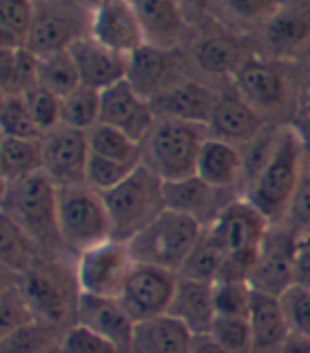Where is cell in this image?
<instances>
[{
    "label": "cell",
    "instance_id": "obj_40",
    "mask_svg": "<svg viewBox=\"0 0 310 353\" xmlns=\"http://www.w3.org/2000/svg\"><path fill=\"white\" fill-rule=\"evenodd\" d=\"M213 300L217 317H249L253 290L247 281L221 279L213 283Z\"/></svg>",
    "mask_w": 310,
    "mask_h": 353
},
{
    "label": "cell",
    "instance_id": "obj_52",
    "mask_svg": "<svg viewBox=\"0 0 310 353\" xmlns=\"http://www.w3.org/2000/svg\"><path fill=\"white\" fill-rule=\"evenodd\" d=\"M304 234H310V230H306V232H304Z\"/></svg>",
    "mask_w": 310,
    "mask_h": 353
},
{
    "label": "cell",
    "instance_id": "obj_10",
    "mask_svg": "<svg viewBox=\"0 0 310 353\" xmlns=\"http://www.w3.org/2000/svg\"><path fill=\"white\" fill-rule=\"evenodd\" d=\"M176 288V272L147 264H134L125 276L117 300L136 323H143L155 317L168 315Z\"/></svg>",
    "mask_w": 310,
    "mask_h": 353
},
{
    "label": "cell",
    "instance_id": "obj_15",
    "mask_svg": "<svg viewBox=\"0 0 310 353\" xmlns=\"http://www.w3.org/2000/svg\"><path fill=\"white\" fill-rule=\"evenodd\" d=\"M127 81L149 103L183 83L180 62L172 49L145 45L127 60Z\"/></svg>",
    "mask_w": 310,
    "mask_h": 353
},
{
    "label": "cell",
    "instance_id": "obj_13",
    "mask_svg": "<svg viewBox=\"0 0 310 353\" xmlns=\"http://www.w3.org/2000/svg\"><path fill=\"white\" fill-rule=\"evenodd\" d=\"M155 115L153 105L143 98L127 79L100 92V123L121 130L130 139L143 143L153 128Z\"/></svg>",
    "mask_w": 310,
    "mask_h": 353
},
{
    "label": "cell",
    "instance_id": "obj_21",
    "mask_svg": "<svg viewBox=\"0 0 310 353\" xmlns=\"http://www.w3.org/2000/svg\"><path fill=\"white\" fill-rule=\"evenodd\" d=\"M236 92L257 109H276L287 100V79L274 64L264 60H249L234 77Z\"/></svg>",
    "mask_w": 310,
    "mask_h": 353
},
{
    "label": "cell",
    "instance_id": "obj_30",
    "mask_svg": "<svg viewBox=\"0 0 310 353\" xmlns=\"http://www.w3.org/2000/svg\"><path fill=\"white\" fill-rule=\"evenodd\" d=\"M0 262L19 276L39 262L37 241L7 215L0 217Z\"/></svg>",
    "mask_w": 310,
    "mask_h": 353
},
{
    "label": "cell",
    "instance_id": "obj_41",
    "mask_svg": "<svg viewBox=\"0 0 310 353\" xmlns=\"http://www.w3.org/2000/svg\"><path fill=\"white\" fill-rule=\"evenodd\" d=\"M32 323H39L28 300H25L19 283L17 285H7L0 294V336L5 334H11L19 327H25V325H32Z\"/></svg>",
    "mask_w": 310,
    "mask_h": 353
},
{
    "label": "cell",
    "instance_id": "obj_1",
    "mask_svg": "<svg viewBox=\"0 0 310 353\" xmlns=\"http://www.w3.org/2000/svg\"><path fill=\"white\" fill-rule=\"evenodd\" d=\"M302 139L293 128L278 132L268 147V154L255 174L249 192V203L262 211L264 217L276 225L289 217L293 198L302 185Z\"/></svg>",
    "mask_w": 310,
    "mask_h": 353
},
{
    "label": "cell",
    "instance_id": "obj_27",
    "mask_svg": "<svg viewBox=\"0 0 310 353\" xmlns=\"http://www.w3.org/2000/svg\"><path fill=\"white\" fill-rule=\"evenodd\" d=\"M198 66L211 74H238V70L253 60L249 47L234 37H209L198 43L194 54Z\"/></svg>",
    "mask_w": 310,
    "mask_h": 353
},
{
    "label": "cell",
    "instance_id": "obj_6",
    "mask_svg": "<svg viewBox=\"0 0 310 353\" xmlns=\"http://www.w3.org/2000/svg\"><path fill=\"white\" fill-rule=\"evenodd\" d=\"M60 188L47 172L3 185V215L11 217L37 243H62L58 232Z\"/></svg>",
    "mask_w": 310,
    "mask_h": 353
},
{
    "label": "cell",
    "instance_id": "obj_29",
    "mask_svg": "<svg viewBox=\"0 0 310 353\" xmlns=\"http://www.w3.org/2000/svg\"><path fill=\"white\" fill-rule=\"evenodd\" d=\"M43 141V139H41ZM7 139L0 141V176L3 185L17 183L43 170V143Z\"/></svg>",
    "mask_w": 310,
    "mask_h": 353
},
{
    "label": "cell",
    "instance_id": "obj_5",
    "mask_svg": "<svg viewBox=\"0 0 310 353\" xmlns=\"http://www.w3.org/2000/svg\"><path fill=\"white\" fill-rule=\"evenodd\" d=\"M270 221L262 211H257L249 200L227 205L209 228L225 251V266L221 279L247 281V276L257 260V254L270 232ZM219 279V281H221Z\"/></svg>",
    "mask_w": 310,
    "mask_h": 353
},
{
    "label": "cell",
    "instance_id": "obj_44",
    "mask_svg": "<svg viewBox=\"0 0 310 353\" xmlns=\"http://www.w3.org/2000/svg\"><path fill=\"white\" fill-rule=\"evenodd\" d=\"M51 327L32 323L0 336V353H47L51 343Z\"/></svg>",
    "mask_w": 310,
    "mask_h": 353
},
{
    "label": "cell",
    "instance_id": "obj_43",
    "mask_svg": "<svg viewBox=\"0 0 310 353\" xmlns=\"http://www.w3.org/2000/svg\"><path fill=\"white\" fill-rule=\"evenodd\" d=\"M25 100H28V109H30L32 119L43 137L60 128L62 125V98H58L56 94H51L43 88H37L30 94H25Z\"/></svg>",
    "mask_w": 310,
    "mask_h": 353
},
{
    "label": "cell",
    "instance_id": "obj_18",
    "mask_svg": "<svg viewBox=\"0 0 310 353\" xmlns=\"http://www.w3.org/2000/svg\"><path fill=\"white\" fill-rule=\"evenodd\" d=\"M83 37V21L72 11H58L54 7L51 11H39L37 7L34 23L23 47L37 58H47L68 52L72 43Z\"/></svg>",
    "mask_w": 310,
    "mask_h": 353
},
{
    "label": "cell",
    "instance_id": "obj_51",
    "mask_svg": "<svg viewBox=\"0 0 310 353\" xmlns=\"http://www.w3.org/2000/svg\"><path fill=\"white\" fill-rule=\"evenodd\" d=\"M189 353H225V351L209 334H200V336H194Z\"/></svg>",
    "mask_w": 310,
    "mask_h": 353
},
{
    "label": "cell",
    "instance_id": "obj_49",
    "mask_svg": "<svg viewBox=\"0 0 310 353\" xmlns=\"http://www.w3.org/2000/svg\"><path fill=\"white\" fill-rule=\"evenodd\" d=\"M289 217H293L300 225H304V232H306V228H310V183L300 185V190L293 198Z\"/></svg>",
    "mask_w": 310,
    "mask_h": 353
},
{
    "label": "cell",
    "instance_id": "obj_3",
    "mask_svg": "<svg viewBox=\"0 0 310 353\" xmlns=\"http://www.w3.org/2000/svg\"><path fill=\"white\" fill-rule=\"evenodd\" d=\"M113 223V239L127 243L166 211L164 181L145 162L111 192L102 194Z\"/></svg>",
    "mask_w": 310,
    "mask_h": 353
},
{
    "label": "cell",
    "instance_id": "obj_14",
    "mask_svg": "<svg viewBox=\"0 0 310 353\" xmlns=\"http://www.w3.org/2000/svg\"><path fill=\"white\" fill-rule=\"evenodd\" d=\"M90 37L127 58L147 45L134 3L123 0H111L94 7L90 15Z\"/></svg>",
    "mask_w": 310,
    "mask_h": 353
},
{
    "label": "cell",
    "instance_id": "obj_2",
    "mask_svg": "<svg viewBox=\"0 0 310 353\" xmlns=\"http://www.w3.org/2000/svg\"><path fill=\"white\" fill-rule=\"evenodd\" d=\"M204 234L202 221L166 209L143 232L127 241L136 264H147L180 274Z\"/></svg>",
    "mask_w": 310,
    "mask_h": 353
},
{
    "label": "cell",
    "instance_id": "obj_34",
    "mask_svg": "<svg viewBox=\"0 0 310 353\" xmlns=\"http://www.w3.org/2000/svg\"><path fill=\"white\" fill-rule=\"evenodd\" d=\"M37 5L30 0H3L0 3V47L21 49L34 23Z\"/></svg>",
    "mask_w": 310,
    "mask_h": 353
},
{
    "label": "cell",
    "instance_id": "obj_25",
    "mask_svg": "<svg viewBox=\"0 0 310 353\" xmlns=\"http://www.w3.org/2000/svg\"><path fill=\"white\" fill-rule=\"evenodd\" d=\"M194 334L170 315L136 323L132 353H189Z\"/></svg>",
    "mask_w": 310,
    "mask_h": 353
},
{
    "label": "cell",
    "instance_id": "obj_26",
    "mask_svg": "<svg viewBox=\"0 0 310 353\" xmlns=\"http://www.w3.org/2000/svg\"><path fill=\"white\" fill-rule=\"evenodd\" d=\"M242 170V158L234 145L209 137L200 149L196 176L213 190L229 188Z\"/></svg>",
    "mask_w": 310,
    "mask_h": 353
},
{
    "label": "cell",
    "instance_id": "obj_23",
    "mask_svg": "<svg viewBox=\"0 0 310 353\" xmlns=\"http://www.w3.org/2000/svg\"><path fill=\"white\" fill-rule=\"evenodd\" d=\"M249 323L253 332V353H278L291 334L280 298L253 292Z\"/></svg>",
    "mask_w": 310,
    "mask_h": 353
},
{
    "label": "cell",
    "instance_id": "obj_16",
    "mask_svg": "<svg viewBox=\"0 0 310 353\" xmlns=\"http://www.w3.org/2000/svg\"><path fill=\"white\" fill-rule=\"evenodd\" d=\"M76 323H81L96 334L111 341L121 353H132L136 321L125 313L117 298H100L81 294Z\"/></svg>",
    "mask_w": 310,
    "mask_h": 353
},
{
    "label": "cell",
    "instance_id": "obj_48",
    "mask_svg": "<svg viewBox=\"0 0 310 353\" xmlns=\"http://www.w3.org/2000/svg\"><path fill=\"white\" fill-rule=\"evenodd\" d=\"M291 288L310 290V234H300L296 260H293Z\"/></svg>",
    "mask_w": 310,
    "mask_h": 353
},
{
    "label": "cell",
    "instance_id": "obj_22",
    "mask_svg": "<svg viewBox=\"0 0 310 353\" xmlns=\"http://www.w3.org/2000/svg\"><path fill=\"white\" fill-rule=\"evenodd\" d=\"M168 315L183 323L194 336L209 334L213 321L217 319L213 283L178 276V288Z\"/></svg>",
    "mask_w": 310,
    "mask_h": 353
},
{
    "label": "cell",
    "instance_id": "obj_36",
    "mask_svg": "<svg viewBox=\"0 0 310 353\" xmlns=\"http://www.w3.org/2000/svg\"><path fill=\"white\" fill-rule=\"evenodd\" d=\"M81 85L83 83H81V77H79V70H76V66H74L68 52L41 58L39 88L56 94L58 98H66L68 94H72L74 90H79Z\"/></svg>",
    "mask_w": 310,
    "mask_h": 353
},
{
    "label": "cell",
    "instance_id": "obj_33",
    "mask_svg": "<svg viewBox=\"0 0 310 353\" xmlns=\"http://www.w3.org/2000/svg\"><path fill=\"white\" fill-rule=\"evenodd\" d=\"M225 251L217 236L213 234L211 228H204V234L194 249V254L189 256L187 264L183 266L178 276H185V279H196L204 283H217L221 279V272L225 266Z\"/></svg>",
    "mask_w": 310,
    "mask_h": 353
},
{
    "label": "cell",
    "instance_id": "obj_50",
    "mask_svg": "<svg viewBox=\"0 0 310 353\" xmlns=\"http://www.w3.org/2000/svg\"><path fill=\"white\" fill-rule=\"evenodd\" d=\"M278 353H310V339L291 332L287 336V341L282 343V347H280Z\"/></svg>",
    "mask_w": 310,
    "mask_h": 353
},
{
    "label": "cell",
    "instance_id": "obj_8",
    "mask_svg": "<svg viewBox=\"0 0 310 353\" xmlns=\"http://www.w3.org/2000/svg\"><path fill=\"white\" fill-rule=\"evenodd\" d=\"M19 288L39 323L56 327L68 321V317H76L81 292L54 264L37 262L19 276Z\"/></svg>",
    "mask_w": 310,
    "mask_h": 353
},
{
    "label": "cell",
    "instance_id": "obj_11",
    "mask_svg": "<svg viewBox=\"0 0 310 353\" xmlns=\"http://www.w3.org/2000/svg\"><path fill=\"white\" fill-rule=\"evenodd\" d=\"M298 241L300 236L291 234L289 230L270 228L247 276V283L253 292L280 298L291 288Z\"/></svg>",
    "mask_w": 310,
    "mask_h": 353
},
{
    "label": "cell",
    "instance_id": "obj_39",
    "mask_svg": "<svg viewBox=\"0 0 310 353\" xmlns=\"http://www.w3.org/2000/svg\"><path fill=\"white\" fill-rule=\"evenodd\" d=\"M209 336L225 353H253V332L249 317H217Z\"/></svg>",
    "mask_w": 310,
    "mask_h": 353
},
{
    "label": "cell",
    "instance_id": "obj_45",
    "mask_svg": "<svg viewBox=\"0 0 310 353\" xmlns=\"http://www.w3.org/2000/svg\"><path fill=\"white\" fill-rule=\"evenodd\" d=\"M62 353H121L111 341L96 334L90 327L74 323L62 336Z\"/></svg>",
    "mask_w": 310,
    "mask_h": 353
},
{
    "label": "cell",
    "instance_id": "obj_17",
    "mask_svg": "<svg viewBox=\"0 0 310 353\" xmlns=\"http://www.w3.org/2000/svg\"><path fill=\"white\" fill-rule=\"evenodd\" d=\"M68 54L76 70H79L81 83L98 92L107 90L127 77V60L130 58L113 52V49L98 43L90 34L72 43Z\"/></svg>",
    "mask_w": 310,
    "mask_h": 353
},
{
    "label": "cell",
    "instance_id": "obj_24",
    "mask_svg": "<svg viewBox=\"0 0 310 353\" xmlns=\"http://www.w3.org/2000/svg\"><path fill=\"white\" fill-rule=\"evenodd\" d=\"M134 9L147 45L172 49L187 30L183 11L172 0H138L134 3Z\"/></svg>",
    "mask_w": 310,
    "mask_h": 353
},
{
    "label": "cell",
    "instance_id": "obj_12",
    "mask_svg": "<svg viewBox=\"0 0 310 353\" xmlns=\"http://www.w3.org/2000/svg\"><path fill=\"white\" fill-rule=\"evenodd\" d=\"M43 172L56 181L58 188L85 185L87 162L92 156L87 132L60 125L43 137Z\"/></svg>",
    "mask_w": 310,
    "mask_h": 353
},
{
    "label": "cell",
    "instance_id": "obj_20",
    "mask_svg": "<svg viewBox=\"0 0 310 353\" xmlns=\"http://www.w3.org/2000/svg\"><path fill=\"white\" fill-rule=\"evenodd\" d=\"M262 117L247 100L236 94H219L217 107L209 121L213 139L234 143H251L262 132Z\"/></svg>",
    "mask_w": 310,
    "mask_h": 353
},
{
    "label": "cell",
    "instance_id": "obj_31",
    "mask_svg": "<svg viewBox=\"0 0 310 353\" xmlns=\"http://www.w3.org/2000/svg\"><path fill=\"white\" fill-rule=\"evenodd\" d=\"M90 139V149L92 154L111 160V162H119L125 166H138L143 164V145L134 139H130L127 134H123L121 130H115L111 125L98 123L96 128H92L87 132Z\"/></svg>",
    "mask_w": 310,
    "mask_h": 353
},
{
    "label": "cell",
    "instance_id": "obj_9",
    "mask_svg": "<svg viewBox=\"0 0 310 353\" xmlns=\"http://www.w3.org/2000/svg\"><path fill=\"white\" fill-rule=\"evenodd\" d=\"M130 247L123 241H105L76 256L74 281L81 294L117 298L127 272L134 266Z\"/></svg>",
    "mask_w": 310,
    "mask_h": 353
},
{
    "label": "cell",
    "instance_id": "obj_46",
    "mask_svg": "<svg viewBox=\"0 0 310 353\" xmlns=\"http://www.w3.org/2000/svg\"><path fill=\"white\" fill-rule=\"evenodd\" d=\"M280 305L291 332L310 339V290L289 288L280 296Z\"/></svg>",
    "mask_w": 310,
    "mask_h": 353
},
{
    "label": "cell",
    "instance_id": "obj_4",
    "mask_svg": "<svg viewBox=\"0 0 310 353\" xmlns=\"http://www.w3.org/2000/svg\"><path fill=\"white\" fill-rule=\"evenodd\" d=\"M206 139V125L158 117L141 143L143 162L158 172L162 181L189 179L196 176L200 149Z\"/></svg>",
    "mask_w": 310,
    "mask_h": 353
},
{
    "label": "cell",
    "instance_id": "obj_32",
    "mask_svg": "<svg viewBox=\"0 0 310 353\" xmlns=\"http://www.w3.org/2000/svg\"><path fill=\"white\" fill-rule=\"evenodd\" d=\"M213 188H209L198 176H189V179L180 181H164V200L166 209L178 211L196 217L202 221V215L209 213V207L213 203Z\"/></svg>",
    "mask_w": 310,
    "mask_h": 353
},
{
    "label": "cell",
    "instance_id": "obj_37",
    "mask_svg": "<svg viewBox=\"0 0 310 353\" xmlns=\"http://www.w3.org/2000/svg\"><path fill=\"white\" fill-rule=\"evenodd\" d=\"M100 123V92L81 85L62 98V125L90 132Z\"/></svg>",
    "mask_w": 310,
    "mask_h": 353
},
{
    "label": "cell",
    "instance_id": "obj_35",
    "mask_svg": "<svg viewBox=\"0 0 310 353\" xmlns=\"http://www.w3.org/2000/svg\"><path fill=\"white\" fill-rule=\"evenodd\" d=\"M268 41L276 49H298L310 41V9H280L278 15L268 21Z\"/></svg>",
    "mask_w": 310,
    "mask_h": 353
},
{
    "label": "cell",
    "instance_id": "obj_47",
    "mask_svg": "<svg viewBox=\"0 0 310 353\" xmlns=\"http://www.w3.org/2000/svg\"><path fill=\"white\" fill-rule=\"evenodd\" d=\"M225 7L231 15L247 21H272L282 9L278 3H272V0H234V3H225Z\"/></svg>",
    "mask_w": 310,
    "mask_h": 353
},
{
    "label": "cell",
    "instance_id": "obj_7",
    "mask_svg": "<svg viewBox=\"0 0 310 353\" xmlns=\"http://www.w3.org/2000/svg\"><path fill=\"white\" fill-rule=\"evenodd\" d=\"M58 232L64 247L76 256L85 249L113 239V223L102 194L87 185L60 188Z\"/></svg>",
    "mask_w": 310,
    "mask_h": 353
},
{
    "label": "cell",
    "instance_id": "obj_42",
    "mask_svg": "<svg viewBox=\"0 0 310 353\" xmlns=\"http://www.w3.org/2000/svg\"><path fill=\"white\" fill-rule=\"evenodd\" d=\"M134 168L136 166H125V164L111 162V160H105L92 154L87 162V172H85V185L98 194H107L113 188H117L121 181H125L127 176L134 172Z\"/></svg>",
    "mask_w": 310,
    "mask_h": 353
},
{
    "label": "cell",
    "instance_id": "obj_38",
    "mask_svg": "<svg viewBox=\"0 0 310 353\" xmlns=\"http://www.w3.org/2000/svg\"><path fill=\"white\" fill-rule=\"evenodd\" d=\"M0 130L7 139L41 141L43 134L37 128L25 96H3L0 103Z\"/></svg>",
    "mask_w": 310,
    "mask_h": 353
},
{
    "label": "cell",
    "instance_id": "obj_28",
    "mask_svg": "<svg viewBox=\"0 0 310 353\" xmlns=\"http://www.w3.org/2000/svg\"><path fill=\"white\" fill-rule=\"evenodd\" d=\"M41 58L28 49L0 47V88L3 96H25L39 88Z\"/></svg>",
    "mask_w": 310,
    "mask_h": 353
},
{
    "label": "cell",
    "instance_id": "obj_19",
    "mask_svg": "<svg viewBox=\"0 0 310 353\" xmlns=\"http://www.w3.org/2000/svg\"><path fill=\"white\" fill-rule=\"evenodd\" d=\"M219 94L213 90L204 88L196 81H183L164 96L153 100V111L158 117L166 119H178V121H187L196 125H206L209 128V121L213 117V111L217 107Z\"/></svg>",
    "mask_w": 310,
    "mask_h": 353
}]
</instances>
